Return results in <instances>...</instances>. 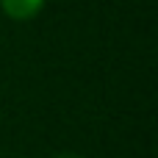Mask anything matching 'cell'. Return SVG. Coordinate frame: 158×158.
<instances>
[{"label":"cell","mask_w":158,"mask_h":158,"mask_svg":"<svg viewBox=\"0 0 158 158\" xmlns=\"http://www.w3.org/2000/svg\"><path fill=\"white\" fill-rule=\"evenodd\" d=\"M56 158H81V156H56Z\"/></svg>","instance_id":"2"},{"label":"cell","mask_w":158,"mask_h":158,"mask_svg":"<svg viewBox=\"0 0 158 158\" xmlns=\"http://www.w3.org/2000/svg\"><path fill=\"white\" fill-rule=\"evenodd\" d=\"M44 0H0V8L6 17L17 19V22H25V19H33L39 11H42Z\"/></svg>","instance_id":"1"}]
</instances>
